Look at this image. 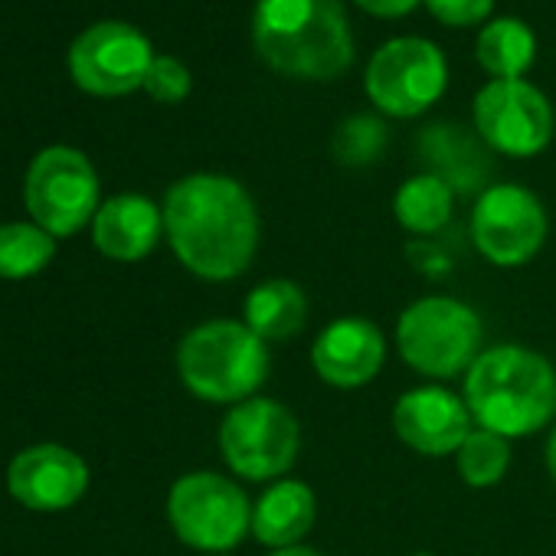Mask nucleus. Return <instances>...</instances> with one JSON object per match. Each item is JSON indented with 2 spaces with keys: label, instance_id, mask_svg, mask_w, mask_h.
Listing matches in <instances>:
<instances>
[{
  "label": "nucleus",
  "instance_id": "13",
  "mask_svg": "<svg viewBox=\"0 0 556 556\" xmlns=\"http://www.w3.org/2000/svg\"><path fill=\"white\" fill-rule=\"evenodd\" d=\"M89 488V465L66 445L40 442L14 455L8 465V491L30 510H66Z\"/></svg>",
  "mask_w": 556,
  "mask_h": 556
},
{
  "label": "nucleus",
  "instance_id": "31",
  "mask_svg": "<svg viewBox=\"0 0 556 556\" xmlns=\"http://www.w3.org/2000/svg\"><path fill=\"white\" fill-rule=\"evenodd\" d=\"M216 556H226V553H216Z\"/></svg>",
  "mask_w": 556,
  "mask_h": 556
},
{
  "label": "nucleus",
  "instance_id": "27",
  "mask_svg": "<svg viewBox=\"0 0 556 556\" xmlns=\"http://www.w3.org/2000/svg\"><path fill=\"white\" fill-rule=\"evenodd\" d=\"M357 4L374 17H403L419 4V0H357Z\"/></svg>",
  "mask_w": 556,
  "mask_h": 556
},
{
  "label": "nucleus",
  "instance_id": "11",
  "mask_svg": "<svg viewBox=\"0 0 556 556\" xmlns=\"http://www.w3.org/2000/svg\"><path fill=\"white\" fill-rule=\"evenodd\" d=\"M481 141L507 157H533L553 141V105L527 79H491L475 99Z\"/></svg>",
  "mask_w": 556,
  "mask_h": 556
},
{
  "label": "nucleus",
  "instance_id": "22",
  "mask_svg": "<svg viewBox=\"0 0 556 556\" xmlns=\"http://www.w3.org/2000/svg\"><path fill=\"white\" fill-rule=\"evenodd\" d=\"M455 468L468 488H494L510 468V439L475 426L455 452Z\"/></svg>",
  "mask_w": 556,
  "mask_h": 556
},
{
  "label": "nucleus",
  "instance_id": "16",
  "mask_svg": "<svg viewBox=\"0 0 556 556\" xmlns=\"http://www.w3.org/2000/svg\"><path fill=\"white\" fill-rule=\"evenodd\" d=\"M164 232V210L141 193H118L105 200L92 219V242L115 262H141L154 252Z\"/></svg>",
  "mask_w": 556,
  "mask_h": 556
},
{
  "label": "nucleus",
  "instance_id": "1",
  "mask_svg": "<svg viewBox=\"0 0 556 556\" xmlns=\"http://www.w3.org/2000/svg\"><path fill=\"white\" fill-rule=\"evenodd\" d=\"M164 236L187 271L203 282H232L258 249V210L226 174H190L164 197Z\"/></svg>",
  "mask_w": 556,
  "mask_h": 556
},
{
  "label": "nucleus",
  "instance_id": "19",
  "mask_svg": "<svg viewBox=\"0 0 556 556\" xmlns=\"http://www.w3.org/2000/svg\"><path fill=\"white\" fill-rule=\"evenodd\" d=\"M452 206H455V190L432 170L409 177L393 197L396 223L416 236H435L439 229H445L452 219Z\"/></svg>",
  "mask_w": 556,
  "mask_h": 556
},
{
  "label": "nucleus",
  "instance_id": "21",
  "mask_svg": "<svg viewBox=\"0 0 556 556\" xmlns=\"http://www.w3.org/2000/svg\"><path fill=\"white\" fill-rule=\"evenodd\" d=\"M56 255V239L37 223L0 226V278L40 275Z\"/></svg>",
  "mask_w": 556,
  "mask_h": 556
},
{
  "label": "nucleus",
  "instance_id": "20",
  "mask_svg": "<svg viewBox=\"0 0 556 556\" xmlns=\"http://www.w3.org/2000/svg\"><path fill=\"white\" fill-rule=\"evenodd\" d=\"M475 56L491 79H523L536 56L533 30L517 17H497L481 30Z\"/></svg>",
  "mask_w": 556,
  "mask_h": 556
},
{
  "label": "nucleus",
  "instance_id": "8",
  "mask_svg": "<svg viewBox=\"0 0 556 556\" xmlns=\"http://www.w3.org/2000/svg\"><path fill=\"white\" fill-rule=\"evenodd\" d=\"M99 174L92 161L66 144L47 148L27 170V210L53 239L79 232L99 213Z\"/></svg>",
  "mask_w": 556,
  "mask_h": 556
},
{
  "label": "nucleus",
  "instance_id": "10",
  "mask_svg": "<svg viewBox=\"0 0 556 556\" xmlns=\"http://www.w3.org/2000/svg\"><path fill=\"white\" fill-rule=\"evenodd\" d=\"M546 210L520 184H494L481 190L471 210L475 249L497 268L527 265L546 239Z\"/></svg>",
  "mask_w": 556,
  "mask_h": 556
},
{
  "label": "nucleus",
  "instance_id": "15",
  "mask_svg": "<svg viewBox=\"0 0 556 556\" xmlns=\"http://www.w3.org/2000/svg\"><path fill=\"white\" fill-rule=\"evenodd\" d=\"M387 341L367 318H338L312 344L315 374L338 390H361L383 370Z\"/></svg>",
  "mask_w": 556,
  "mask_h": 556
},
{
  "label": "nucleus",
  "instance_id": "3",
  "mask_svg": "<svg viewBox=\"0 0 556 556\" xmlns=\"http://www.w3.org/2000/svg\"><path fill=\"white\" fill-rule=\"evenodd\" d=\"M462 400L475 426L504 439H523L546 429L556 416V370L530 348L497 344L468 367Z\"/></svg>",
  "mask_w": 556,
  "mask_h": 556
},
{
  "label": "nucleus",
  "instance_id": "26",
  "mask_svg": "<svg viewBox=\"0 0 556 556\" xmlns=\"http://www.w3.org/2000/svg\"><path fill=\"white\" fill-rule=\"evenodd\" d=\"M426 8L448 27H475L491 17L494 0H426Z\"/></svg>",
  "mask_w": 556,
  "mask_h": 556
},
{
  "label": "nucleus",
  "instance_id": "18",
  "mask_svg": "<svg viewBox=\"0 0 556 556\" xmlns=\"http://www.w3.org/2000/svg\"><path fill=\"white\" fill-rule=\"evenodd\" d=\"M305 321H308V299L302 286L289 282V278H268V282L255 286L245 295L242 325L265 344H278L302 334Z\"/></svg>",
  "mask_w": 556,
  "mask_h": 556
},
{
  "label": "nucleus",
  "instance_id": "2",
  "mask_svg": "<svg viewBox=\"0 0 556 556\" xmlns=\"http://www.w3.org/2000/svg\"><path fill=\"white\" fill-rule=\"evenodd\" d=\"M252 43L275 73L308 83L338 79L354 63L344 0H258Z\"/></svg>",
  "mask_w": 556,
  "mask_h": 556
},
{
  "label": "nucleus",
  "instance_id": "4",
  "mask_svg": "<svg viewBox=\"0 0 556 556\" xmlns=\"http://www.w3.org/2000/svg\"><path fill=\"white\" fill-rule=\"evenodd\" d=\"M268 344L242 321L213 318L184 334L177 348L180 383L203 403L236 406L268 380Z\"/></svg>",
  "mask_w": 556,
  "mask_h": 556
},
{
  "label": "nucleus",
  "instance_id": "29",
  "mask_svg": "<svg viewBox=\"0 0 556 556\" xmlns=\"http://www.w3.org/2000/svg\"><path fill=\"white\" fill-rule=\"evenodd\" d=\"M268 556H321V553L312 546H286V549H271Z\"/></svg>",
  "mask_w": 556,
  "mask_h": 556
},
{
  "label": "nucleus",
  "instance_id": "12",
  "mask_svg": "<svg viewBox=\"0 0 556 556\" xmlns=\"http://www.w3.org/2000/svg\"><path fill=\"white\" fill-rule=\"evenodd\" d=\"M154 63L151 43L141 30L128 24H96L76 37L70 50L73 79L92 96H125L144 86V76Z\"/></svg>",
  "mask_w": 556,
  "mask_h": 556
},
{
  "label": "nucleus",
  "instance_id": "14",
  "mask_svg": "<svg viewBox=\"0 0 556 556\" xmlns=\"http://www.w3.org/2000/svg\"><path fill=\"white\" fill-rule=\"evenodd\" d=\"M393 429L396 435L419 455L442 458L455 455L475 419L462 396L445 387H416L406 390L393 406Z\"/></svg>",
  "mask_w": 556,
  "mask_h": 556
},
{
  "label": "nucleus",
  "instance_id": "30",
  "mask_svg": "<svg viewBox=\"0 0 556 556\" xmlns=\"http://www.w3.org/2000/svg\"><path fill=\"white\" fill-rule=\"evenodd\" d=\"M416 556H432V553H416Z\"/></svg>",
  "mask_w": 556,
  "mask_h": 556
},
{
  "label": "nucleus",
  "instance_id": "17",
  "mask_svg": "<svg viewBox=\"0 0 556 556\" xmlns=\"http://www.w3.org/2000/svg\"><path fill=\"white\" fill-rule=\"evenodd\" d=\"M318 520V497L299 478L271 481L252 504V536L268 549L302 546Z\"/></svg>",
  "mask_w": 556,
  "mask_h": 556
},
{
  "label": "nucleus",
  "instance_id": "25",
  "mask_svg": "<svg viewBox=\"0 0 556 556\" xmlns=\"http://www.w3.org/2000/svg\"><path fill=\"white\" fill-rule=\"evenodd\" d=\"M144 89L157 102H180L190 92V73L174 56H154V63L144 76Z\"/></svg>",
  "mask_w": 556,
  "mask_h": 556
},
{
  "label": "nucleus",
  "instance_id": "28",
  "mask_svg": "<svg viewBox=\"0 0 556 556\" xmlns=\"http://www.w3.org/2000/svg\"><path fill=\"white\" fill-rule=\"evenodd\" d=\"M546 471H549L553 481H556V426H553V432H549V439H546Z\"/></svg>",
  "mask_w": 556,
  "mask_h": 556
},
{
  "label": "nucleus",
  "instance_id": "9",
  "mask_svg": "<svg viewBox=\"0 0 556 556\" xmlns=\"http://www.w3.org/2000/svg\"><path fill=\"white\" fill-rule=\"evenodd\" d=\"M364 86L380 112L393 118H416L442 99L448 66L435 43L422 37H400L374 53Z\"/></svg>",
  "mask_w": 556,
  "mask_h": 556
},
{
  "label": "nucleus",
  "instance_id": "5",
  "mask_svg": "<svg viewBox=\"0 0 556 556\" xmlns=\"http://www.w3.org/2000/svg\"><path fill=\"white\" fill-rule=\"evenodd\" d=\"M484 341L481 318L458 299L429 295L413 302L396 321L400 357L429 380H452L468 374Z\"/></svg>",
  "mask_w": 556,
  "mask_h": 556
},
{
  "label": "nucleus",
  "instance_id": "6",
  "mask_svg": "<svg viewBox=\"0 0 556 556\" xmlns=\"http://www.w3.org/2000/svg\"><path fill=\"white\" fill-rule=\"evenodd\" d=\"M302 448L295 413L275 400L236 403L219 422V452L232 475L245 481H278L292 471Z\"/></svg>",
  "mask_w": 556,
  "mask_h": 556
},
{
  "label": "nucleus",
  "instance_id": "23",
  "mask_svg": "<svg viewBox=\"0 0 556 556\" xmlns=\"http://www.w3.org/2000/svg\"><path fill=\"white\" fill-rule=\"evenodd\" d=\"M419 148H422V154L435 164L432 174H439L452 190H455V187H458V190H468L471 184H481V180H484V170L468 167L465 161H458V157H481V154L475 151V144H471L458 128H445V125L429 128V131L419 138Z\"/></svg>",
  "mask_w": 556,
  "mask_h": 556
},
{
  "label": "nucleus",
  "instance_id": "7",
  "mask_svg": "<svg viewBox=\"0 0 556 556\" xmlns=\"http://www.w3.org/2000/svg\"><path fill=\"white\" fill-rule=\"evenodd\" d=\"M167 520L180 543L200 553H229L252 533V504L245 491L216 471L180 475L167 494Z\"/></svg>",
  "mask_w": 556,
  "mask_h": 556
},
{
  "label": "nucleus",
  "instance_id": "24",
  "mask_svg": "<svg viewBox=\"0 0 556 556\" xmlns=\"http://www.w3.org/2000/svg\"><path fill=\"white\" fill-rule=\"evenodd\" d=\"M387 148V128L380 118L370 115H354L341 122L334 135V157L348 167H367L374 164Z\"/></svg>",
  "mask_w": 556,
  "mask_h": 556
}]
</instances>
